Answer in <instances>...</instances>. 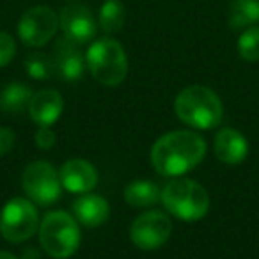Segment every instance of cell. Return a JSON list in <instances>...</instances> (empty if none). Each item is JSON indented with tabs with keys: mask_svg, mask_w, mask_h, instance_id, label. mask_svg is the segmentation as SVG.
Returning <instances> with one entry per match:
<instances>
[{
	"mask_svg": "<svg viewBox=\"0 0 259 259\" xmlns=\"http://www.w3.org/2000/svg\"><path fill=\"white\" fill-rule=\"evenodd\" d=\"M206 155V141L190 130H176L162 135L153 144V169L163 178H178L190 172Z\"/></svg>",
	"mask_w": 259,
	"mask_h": 259,
	"instance_id": "6da1fadb",
	"label": "cell"
},
{
	"mask_svg": "<svg viewBox=\"0 0 259 259\" xmlns=\"http://www.w3.org/2000/svg\"><path fill=\"white\" fill-rule=\"evenodd\" d=\"M181 122L195 130H211L222 122L224 107L219 94L206 85L185 87L174 101Z\"/></svg>",
	"mask_w": 259,
	"mask_h": 259,
	"instance_id": "7a4b0ae2",
	"label": "cell"
},
{
	"mask_svg": "<svg viewBox=\"0 0 259 259\" xmlns=\"http://www.w3.org/2000/svg\"><path fill=\"white\" fill-rule=\"evenodd\" d=\"M165 209L183 222L201 220L209 209V195L202 185L187 178H172L163 187L162 197Z\"/></svg>",
	"mask_w": 259,
	"mask_h": 259,
	"instance_id": "3957f363",
	"label": "cell"
},
{
	"mask_svg": "<svg viewBox=\"0 0 259 259\" xmlns=\"http://www.w3.org/2000/svg\"><path fill=\"white\" fill-rule=\"evenodd\" d=\"M80 227L69 213L48 211L39 222V243L50 257L68 259L80 247Z\"/></svg>",
	"mask_w": 259,
	"mask_h": 259,
	"instance_id": "277c9868",
	"label": "cell"
},
{
	"mask_svg": "<svg viewBox=\"0 0 259 259\" xmlns=\"http://www.w3.org/2000/svg\"><path fill=\"white\" fill-rule=\"evenodd\" d=\"M87 68L96 82L115 87L128 75V59L121 43L110 37H101L89 47L85 55Z\"/></svg>",
	"mask_w": 259,
	"mask_h": 259,
	"instance_id": "5b68a950",
	"label": "cell"
},
{
	"mask_svg": "<svg viewBox=\"0 0 259 259\" xmlns=\"http://www.w3.org/2000/svg\"><path fill=\"white\" fill-rule=\"evenodd\" d=\"M37 229L39 215L29 199H11L0 213V234L11 243L27 241Z\"/></svg>",
	"mask_w": 259,
	"mask_h": 259,
	"instance_id": "8992f818",
	"label": "cell"
},
{
	"mask_svg": "<svg viewBox=\"0 0 259 259\" xmlns=\"http://www.w3.org/2000/svg\"><path fill=\"white\" fill-rule=\"evenodd\" d=\"M25 194L32 202L39 206H50L61 197V178L50 162L37 160L25 167L22 176Z\"/></svg>",
	"mask_w": 259,
	"mask_h": 259,
	"instance_id": "52a82bcc",
	"label": "cell"
},
{
	"mask_svg": "<svg viewBox=\"0 0 259 259\" xmlns=\"http://www.w3.org/2000/svg\"><path fill=\"white\" fill-rule=\"evenodd\" d=\"M170 234H172V222L167 213L158 209L142 213L130 226V238L141 250H155L163 247L169 241Z\"/></svg>",
	"mask_w": 259,
	"mask_h": 259,
	"instance_id": "ba28073f",
	"label": "cell"
},
{
	"mask_svg": "<svg viewBox=\"0 0 259 259\" xmlns=\"http://www.w3.org/2000/svg\"><path fill=\"white\" fill-rule=\"evenodd\" d=\"M59 29V16L47 6L27 9L18 22V36L23 45L39 48L55 36Z\"/></svg>",
	"mask_w": 259,
	"mask_h": 259,
	"instance_id": "9c48e42d",
	"label": "cell"
},
{
	"mask_svg": "<svg viewBox=\"0 0 259 259\" xmlns=\"http://www.w3.org/2000/svg\"><path fill=\"white\" fill-rule=\"evenodd\" d=\"M59 25L64 32V37L80 47L89 43L98 32V23L93 13L82 4H69L62 8L59 15Z\"/></svg>",
	"mask_w": 259,
	"mask_h": 259,
	"instance_id": "30bf717a",
	"label": "cell"
},
{
	"mask_svg": "<svg viewBox=\"0 0 259 259\" xmlns=\"http://www.w3.org/2000/svg\"><path fill=\"white\" fill-rule=\"evenodd\" d=\"M55 75L66 82H76L85 71V55L80 50V45L69 41L68 37L57 39L52 54Z\"/></svg>",
	"mask_w": 259,
	"mask_h": 259,
	"instance_id": "8fae6325",
	"label": "cell"
},
{
	"mask_svg": "<svg viewBox=\"0 0 259 259\" xmlns=\"http://www.w3.org/2000/svg\"><path fill=\"white\" fill-rule=\"evenodd\" d=\"M62 187L71 194H89L98 185V170L83 158H71L59 170Z\"/></svg>",
	"mask_w": 259,
	"mask_h": 259,
	"instance_id": "7c38bea8",
	"label": "cell"
},
{
	"mask_svg": "<svg viewBox=\"0 0 259 259\" xmlns=\"http://www.w3.org/2000/svg\"><path fill=\"white\" fill-rule=\"evenodd\" d=\"M64 101L62 96L55 89H43L32 94L29 103V114L36 124L52 126L61 117Z\"/></svg>",
	"mask_w": 259,
	"mask_h": 259,
	"instance_id": "4fadbf2b",
	"label": "cell"
},
{
	"mask_svg": "<svg viewBox=\"0 0 259 259\" xmlns=\"http://www.w3.org/2000/svg\"><path fill=\"white\" fill-rule=\"evenodd\" d=\"M248 142L234 128H224L215 135V156L222 163L236 165L247 158Z\"/></svg>",
	"mask_w": 259,
	"mask_h": 259,
	"instance_id": "5bb4252c",
	"label": "cell"
},
{
	"mask_svg": "<svg viewBox=\"0 0 259 259\" xmlns=\"http://www.w3.org/2000/svg\"><path fill=\"white\" fill-rule=\"evenodd\" d=\"M73 213H75L76 222L85 227H98L105 224L110 217V206L107 199L101 195L85 194L73 202Z\"/></svg>",
	"mask_w": 259,
	"mask_h": 259,
	"instance_id": "9a60e30c",
	"label": "cell"
},
{
	"mask_svg": "<svg viewBox=\"0 0 259 259\" xmlns=\"http://www.w3.org/2000/svg\"><path fill=\"white\" fill-rule=\"evenodd\" d=\"M259 22V0H231L227 23L233 30H241Z\"/></svg>",
	"mask_w": 259,
	"mask_h": 259,
	"instance_id": "2e32d148",
	"label": "cell"
},
{
	"mask_svg": "<svg viewBox=\"0 0 259 259\" xmlns=\"http://www.w3.org/2000/svg\"><path fill=\"white\" fill-rule=\"evenodd\" d=\"M30 98H32V91L25 83H9L4 89L0 91V108L8 114H23L29 110Z\"/></svg>",
	"mask_w": 259,
	"mask_h": 259,
	"instance_id": "e0dca14e",
	"label": "cell"
},
{
	"mask_svg": "<svg viewBox=\"0 0 259 259\" xmlns=\"http://www.w3.org/2000/svg\"><path fill=\"white\" fill-rule=\"evenodd\" d=\"M162 197V190L153 181H134L124 188V201L134 208H149Z\"/></svg>",
	"mask_w": 259,
	"mask_h": 259,
	"instance_id": "ac0fdd59",
	"label": "cell"
},
{
	"mask_svg": "<svg viewBox=\"0 0 259 259\" xmlns=\"http://www.w3.org/2000/svg\"><path fill=\"white\" fill-rule=\"evenodd\" d=\"M124 22L126 9L121 0H105L100 8V16H98L101 30L107 34H115L122 29Z\"/></svg>",
	"mask_w": 259,
	"mask_h": 259,
	"instance_id": "d6986e66",
	"label": "cell"
},
{
	"mask_svg": "<svg viewBox=\"0 0 259 259\" xmlns=\"http://www.w3.org/2000/svg\"><path fill=\"white\" fill-rule=\"evenodd\" d=\"M25 69H27V75L32 76L34 80H50L55 76V68L52 57L39 54V52L27 55Z\"/></svg>",
	"mask_w": 259,
	"mask_h": 259,
	"instance_id": "ffe728a7",
	"label": "cell"
},
{
	"mask_svg": "<svg viewBox=\"0 0 259 259\" xmlns=\"http://www.w3.org/2000/svg\"><path fill=\"white\" fill-rule=\"evenodd\" d=\"M238 54L243 61H259V27H248L238 39Z\"/></svg>",
	"mask_w": 259,
	"mask_h": 259,
	"instance_id": "44dd1931",
	"label": "cell"
},
{
	"mask_svg": "<svg viewBox=\"0 0 259 259\" xmlns=\"http://www.w3.org/2000/svg\"><path fill=\"white\" fill-rule=\"evenodd\" d=\"M16 55V41L11 34L0 30V68L8 66Z\"/></svg>",
	"mask_w": 259,
	"mask_h": 259,
	"instance_id": "7402d4cb",
	"label": "cell"
},
{
	"mask_svg": "<svg viewBox=\"0 0 259 259\" xmlns=\"http://www.w3.org/2000/svg\"><path fill=\"white\" fill-rule=\"evenodd\" d=\"M57 142V137L50 130V126H39L36 134V144L39 149H52Z\"/></svg>",
	"mask_w": 259,
	"mask_h": 259,
	"instance_id": "603a6c76",
	"label": "cell"
},
{
	"mask_svg": "<svg viewBox=\"0 0 259 259\" xmlns=\"http://www.w3.org/2000/svg\"><path fill=\"white\" fill-rule=\"evenodd\" d=\"M15 132L11 128H0V156L8 155L15 146Z\"/></svg>",
	"mask_w": 259,
	"mask_h": 259,
	"instance_id": "cb8c5ba5",
	"label": "cell"
},
{
	"mask_svg": "<svg viewBox=\"0 0 259 259\" xmlns=\"http://www.w3.org/2000/svg\"><path fill=\"white\" fill-rule=\"evenodd\" d=\"M23 259H39V254H37L34 248H30V250L23 252Z\"/></svg>",
	"mask_w": 259,
	"mask_h": 259,
	"instance_id": "d4e9b609",
	"label": "cell"
},
{
	"mask_svg": "<svg viewBox=\"0 0 259 259\" xmlns=\"http://www.w3.org/2000/svg\"><path fill=\"white\" fill-rule=\"evenodd\" d=\"M0 259H18L16 255L9 254V252H0Z\"/></svg>",
	"mask_w": 259,
	"mask_h": 259,
	"instance_id": "484cf974",
	"label": "cell"
},
{
	"mask_svg": "<svg viewBox=\"0 0 259 259\" xmlns=\"http://www.w3.org/2000/svg\"><path fill=\"white\" fill-rule=\"evenodd\" d=\"M71 2H73V0H71Z\"/></svg>",
	"mask_w": 259,
	"mask_h": 259,
	"instance_id": "4316f807",
	"label": "cell"
}]
</instances>
